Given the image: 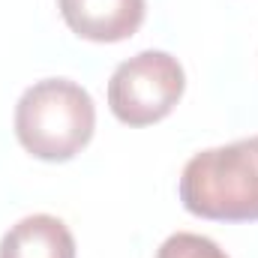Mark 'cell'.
<instances>
[{"instance_id": "cell-6", "label": "cell", "mask_w": 258, "mask_h": 258, "mask_svg": "<svg viewBox=\"0 0 258 258\" xmlns=\"http://www.w3.org/2000/svg\"><path fill=\"white\" fill-rule=\"evenodd\" d=\"M156 258H231V255H225V249H219V243L204 237V234L177 231V234L162 240Z\"/></svg>"}, {"instance_id": "cell-4", "label": "cell", "mask_w": 258, "mask_h": 258, "mask_svg": "<svg viewBox=\"0 0 258 258\" xmlns=\"http://www.w3.org/2000/svg\"><path fill=\"white\" fill-rule=\"evenodd\" d=\"M66 27L87 42H123L144 24L147 0H57Z\"/></svg>"}, {"instance_id": "cell-3", "label": "cell", "mask_w": 258, "mask_h": 258, "mask_svg": "<svg viewBox=\"0 0 258 258\" xmlns=\"http://www.w3.org/2000/svg\"><path fill=\"white\" fill-rule=\"evenodd\" d=\"M186 90V72L168 51H138L114 69L108 108L126 126H150L174 111Z\"/></svg>"}, {"instance_id": "cell-1", "label": "cell", "mask_w": 258, "mask_h": 258, "mask_svg": "<svg viewBox=\"0 0 258 258\" xmlns=\"http://www.w3.org/2000/svg\"><path fill=\"white\" fill-rule=\"evenodd\" d=\"M183 207L213 222H258V135L195 153L180 174Z\"/></svg>"}, {"instance_id": "cell-5", "label": "cell", "mask_w": 258, "mask_h": 258, "mask_svg": "<svg viewBox=\"0 0 258 258\" xmlns=\"http://www.w3.org/2000/svg\"><path fill=\"white\" fill-rule=\"evenodd\" d=\"M0 258H75V237L63 219L33 213L3 234Z\"/></svg>"}, {"instance_id": "cell-2", "label": "cell", "mask_w": 258, "mask_h": 258, "mask_svg": "<svg viewBox=\"0 0 258 258\" xmlns=\"http://www.w3.org/2000/svg\"><path fill=\"white\" fill-rule=\"evenodd\" d=\"M93 129V96L69 78H42L30 84L15 105V138L42 162L72 159L90 144Z\"/></svg>"}]
</instances>
